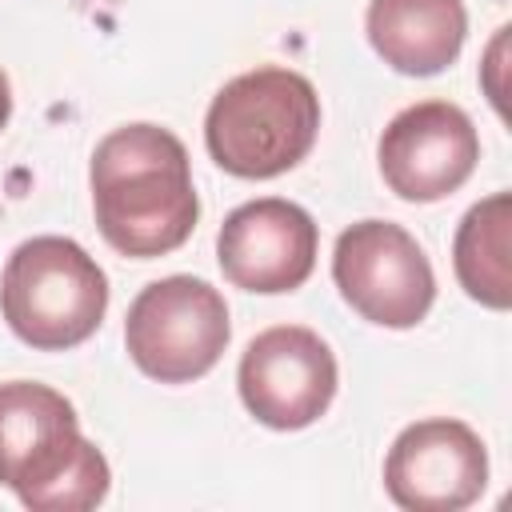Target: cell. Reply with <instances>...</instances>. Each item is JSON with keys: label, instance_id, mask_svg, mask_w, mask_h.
Masks as SVG:
<instances>
[{"label": "cell", "instance_id": "1", "mask_svg": "<svg viewBox=\"0 0 512 512\" xmlns=\"http://www.w3.org/2000/svg\"><path fill=\"white\" fill-rule=\"evenodd\" d=\"M92 212L100 236L132 260L176 252L200 216L188 148L160 124H124L92 152Z\"/></svg>", "mask_w": 512, "mask_h": 512}, {"label": "cell", "instance_id": "7", "mask_svg": "<svg viewBox=\"0 0 512 512\" xmlns=\"http://www.w3.org/2000/svg\"><path fill=\"white\" fill-rule=\"evenodd\" d=\"M236 388L260 424L296 432L328 412L336 396V356L312 328L276 324L244 348Z\"/></svg>", "mask_w": 512, "mask_h": 512}, {"label": "cell", "instance_id": "12", "mask_svg": "<svg viewBox=\"0 0 512 512\" xmlns=\"http://www.w3.org/2000/svg\"><path fill=\"white\" fill-rule=\"evenodd\" d=\"M508 248H512V196L492 192L464 212L456 240H452V268H456L460 288L476 304L496 308V312L512 304Z\"/></svg>", "mask_w": 512, "mask_h": 512}, {"label": "cell", "instance_id": "11", "mask_svg": "<svg viewBox=\"0 0 512 512\" xmlns=\"http://www.w3.org/2000/svg\"><path fill=\"white\" fill-rule=\"evenodd\" d=\"M364 32L388 68L436 76L460 56L468 12L464 0H368Z\"/></svg>", "mask_w": 512, "mask_h": 512}, {"label": "cell", "instance_id": "3", "mask_svg": "<svg viewBox=\"0 0 512 512\" xmlns=\"http://www.w3.org/2000/svg\"><path fill=\"white\" fill-rule=\"evenodd\" d=\"M320 132V96L308 76L264 64L228 80L204 116L208 156L240 180H272L296 168Z\"/></svg>", "mask_w": 512, "mask_h": 512}, {"label": "cell", "instance_id": "13", "mask_svg": "<svg viewBox=\"0 0 512 512\" xmlns=\"http://www.w3.org/2000/svg\"><path fill=\"white\" fill-rule=\"evenodd\" d=\"M8 116H12V88H8V76L0 68V128L8 124Z\"/></svg>", "mask_w": 512, "mask_h": 512}, {"label": "cell", "instance_id": "9", "mask_svg": "<svg viewBox=\"0 0 512 512\" xmlns=\"http://www.w3.org/2000/svg\"><path fill=\"white\" fill-rule=\"evenodd\" d=\"M384 488L408 512H460L488 488L484 440L464 420H416L384 456Z\"/></svg>", "mask_w": 512, "mask_h": 512}, {"label": "cell", "instance_id": "10", "mask_svg": "<svg viewBox=\"0 0 512 512\" xmlns=\"http://www.w3.org/2000/svg\"><path fill=\"white\" fill-rule=\"evenodd\" d=\"M316 220L280 196L232 208L216 236V260L228 284L260 296L300 288L316 268Z\"/></svg>", "mask_w": 512, "mask_h": 512}, {"label": "cell", "instance_id": "8", "mask_svg": "<svg viewBox=\"0 0 512 512\" xmlns=\"http://www.w3.org/2000/svg\"><path fill=\"white\" fill-rule=\"evenodd\" d=\"M384 184L412 204H432L464 188L480 160V136L464 108L448 100L408 104L376 144Z\"/></svg>", "mask_w": 512, "mask_h": 512}, {"label": "cell", "instance_id": "6", "mask_svg": "<svg viewBox=\"0 0 512 512\" xmlns=\"http://www.w3.org/2000/svg\"><path fill=\"white\" fill-rule=\"evenodd\" d=\"M332 280L344 304L380 328H416L436 300L424 248L392 220H356L344 228L332 252Z\"/></svg>", "mask_w": 512, "mask_h": 512}, {"label": "cell", "instance_id": "5", "mask_svg": "<svg viewBox=\"0 0 512 512\" xmlns=\"http://www.w3.org/2000/svg\"><path fill=\"white\" fill-rule=\"evenodd\" d=\"M232 336L224 296L200 276H164L140 288L124 316L132 364L160 384H192L216 368Z\"/></svg>", "mask_w": 512, "mask_h": 512}, {"label": "cell", "instance_id": "4", "mask_svg": "<svg viewBox=\"0 0 512 512\" xmlns=\"http://www.w3.org/2000/svg\"><path fill=\"white\" fill-rule=\"evenodd\" d=\"M108 312L104 268L68 236L24 240L0 276V316L40 352L84 344Z\"/></svg>", "mask_w": 512, "mask_h": 512}, {"label": "cell", "instance_id": "2", "mask_svg": "<svg viewBox=\"0 0 512 512\" xmlns=\"http://www.w3.org/2000/svg\"><path fill=\"white\" fill-rule=\"evenodd\" d=\"M0 484L32 512H84L108 496L104 452L84 440L72 400L36 380L0 384Z\"/></svg>", "mask_w": 512, "mask_h": 512}]
</instances>
